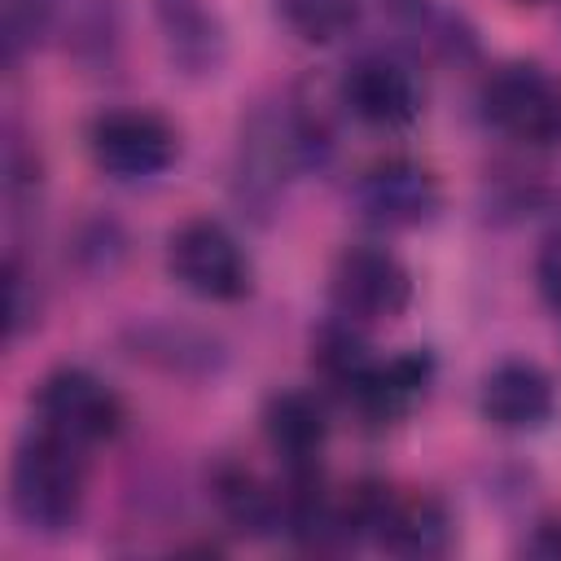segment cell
Returning a JSON list of instances; mask_svg holds the SVG:
<instances>
[{
    "instance_id": "obj_12",
    "label": "cell",
    "mask_w": 561,
    "mask_h": 561,
    "mask_svg": "<svg viewBox=\"0 0 561 561\" xmlns=\"http://www.w3.org/2000/svg\"><path fill=\"white\" fill-rule=\"evenodd\" d=\"M430 377H434V359L425 351H408V355H394V359H373L368 373L351 386L346 403L368 425H394L425 399Z\"/></svg>"
},
{
    "instance_id": "obj_15",
    "label": "cell",
    "mask_w": 561,
    "mask_h": 561,
    "mask_svg": "<svg viewBox=\"0 0 561 561\" xmlns=\"http://www.w3.org/2000/svg\"><path fill=\"white\" fill-rule=\"evenodd\" d=\"M215 500L224 517L245 535H267L272 526H285V495H276L259 473L241 465L215 473Z\"/></svg>"
},
{
    "instance_id": "obj_5",
    "label": "cell",
    "mask_w": 561,
    "mask_h": 561,
    "mask_svg": "<svg viewBox=\"0 0 561 561\" xmlns=\"http://www.w3.org/2000/svg\"><path fill=\"white\" fill-rule=\"evenodd\" d=\"M35 412H39L44 430H53L70 443H83V447L114 438L127 421L118 390L79 364H61L35 386Z\"/></svg>"
},
{
    "instance_id": "obj_4",
    "label": "cell",
    "mask_w": 561,
    "mask_h": 561,
    "mask_svg": "<svg viewBox=\"0 0 561 561\" xmlns=\"http://www.w3.org/2000/svg\"><path fill=\"white\" fill-rule=\"evenodd\" d=\"M311 153L302 145V131L294 123V110H254L241 123V140H237V171H232V193L241 206L250 210H267L285 180L307 167Z\"/></svg>"
},
{
    "instance_id": "obj_3",
    "label": "cell",
    "mask_w": 561,
    "mask_h": 561,
    "mask_svg": "<svg viewBox=\"0 0 561 561\" xmlns=\"http://www.w3.org/2000/svg\"><path fill=\"white\" fill-rule=\"evenodd\" d=\"M167 267L188 294L206 302H237L250 294V280H254L245 245L232 237L228 224L210 215L184 219L167 237Z\"/></svg>"
},
{
    "instance_id": "obj_16",
    "label": "cell",
    "mask_w": 561,
    "mask_h": 561,
    "mask_svg": "<svg viewBox=\"0 0 561 561\" xmlns=\"http://www.w3.org/2000/svg\"><path fill=\"white\" fill-rule=\"evenodd\" d=\"M311 364H316V373L346 399L351 394V386L368 373V364H373V355H368V346L351 333V324L346 320H337V324H329V329H320V337L311 342Z\"/></svg>"
},
{
    "instance_id": "obj_17",
    "label": "cell",
    "mask_w": 561,
    "mask_h": 561,
    "mask_svg": "<svg viewBox=\"0 0 561 561\" xmlns=\"http://www.w3.org/2000/svg\"><path fill=\"white\" fill-rule=\"evenodd\" d=\"M364 0H276L280 22L307 44H333L359 22Z\"/></svg>"
},
{
    "instance_id": "obj_19",
    "label": "cell",
    "mask_w": 561,
    "mask_h": 561,
    "mask_svg": "<svg viewBox=\"0 0 561 561\" xmlns=\"http://www.w3.org/2000/svg\"><path fill=\"white\" fill-rule=\"evenodd\" d=\"M4 280H9V342H18L39 320V298H35V280H31V272L22 267L18 254H9Z\"/></svg>"
},
{
    "instance_id": "obj_1",
    "label": "cell",
    "mask_w": 561,
    "mask_h": 561,
    "mask_svg": "<svg viewBox=\"0 0 561 561\" xmlns=\"http://www.w3.org/2000/svg\"><path fill=\"white\" fill-rule=\"evenodd\" d=\"M88 495L83 443H70L53 430H31L13 447L9 465V504L26 530L61 535L79 522Z\"/></svg>"
},
{
    "instance_id": "obj_7",
    "label": "cell",
    "mask_w": 561,
    "mask_h": 561,
    "mask_svg": "<svg viewBox=\"0 0 561 561\" xmlns=\"http://www.w3.org/2000/svg\"><path fill=\"white\" fill-rule=\"evenodd\" d=\"M329 298L346 324L399 320L412 302V276L386 245H351L333 263Z\"/></svg>"
},
{
    "instance_id": "obj_13",
    "label": "cell",
    "mask_w": 561,
    "mask_h": 561,
    "mask_svg": "<svg viewBox=\"0 0 561 561\" xmlns=\"http://www.w3.org/2000/svg\"><path fill=\"white\" fill-rule=\"evenodd\" d=\"M263 434H267V447L280 456L285 473H311V469H320L329 421H324V408L316 394L276 390L263 403Z\"/></svg>"
},
{
    "instance_id": "obj_9",
    "label": "cell",
    "mask_w": 561,
    "mask_h": 561,
    "mask_svg": "<svg viewBox=\"0 0 561 561\" xmlns=\"http://www.w3.org/2000/svg\"><path fill=\"white\" fill-rule=\"evenodd\" d=\"M355 206L377 228H421L438 215V180L412 158H381L359 171Z\"/></svg>"
},
{
    "instance_id": "obj_11",
    "label": "cell",
    "mask_w": 561,
    "mask_h": 561,
    "mask_svg": "<svg viewBox=\"0 0 561 561\" xmlns=\"http://www.w3.org/2000/svg\"><path fill=\"white\" fill-rule=\"evenodd\" d=\"M478 408L495 430H539L557 412V390L539 364L504 359L482 377Z\"/></svg>"
},
{
    "instance_id": "obj_20",
    "label": "cell",
    "mask_w": 561,
    "mask_h": 561,
    "mask_svg": "<svg viewBox=\"0 0 561 561\" xmlns=\"http://www.w3.org/2000/svg\"><path fill=\"white\" fill-rule=\"evenodd\" d=\"M535 285H539V294L561 311V228L539 245V259H535Z\"/></svg>"
},
{
    "instance_id": "obj_14",
    "label": "cell",
    "mask_w": 561,
    "mask_h": 561,
    "mask_svg": "<svg viewBox=\"0 0 561 561\" xmlns=\"http://www.w3.org/2000/svg\"><path fill=\"white\" fill-rule=\"evenodd\" d=\"M381 4L416 53H430V57H443V61L473 57L478 44H473L469 22L451 9H443L438 0H381Z\"/></svg>"
},
{
    "instance_id": "obj_6",
    "label": "cell",
    "mask_w": 561,
    "mask_h": 561,
    "mask_svg": "<svg viewBox=\"0 0 561 561\" xmlns=\"http://www.w3.org/2000/svg\"><path fill=\"white\" fill-rule=\"evenodd\" d=\"M88 153L110 180L131 184L162 175L180 153V136L153 110H105L88 127Z\"/></svg>"
},
{
    "instance_id": "obj_10",
    "label": "cell",
    "mask_w": 561,
    "mask_h": 561,
    "mask_svg": "<svg viewBox=\"0 0 561 561\" xmlns=\"http://www.w3.org/2000/svg\"><path fill=\"white\" fill-rule=\"evenodd\" d=\"M153 18L162 31L167 61L188 75L206 79L228 57V26L210 0H153Z\"/></svg>"
},
{
    "instance_id": "obj_21",
    "label": "cell",
    "mask_w": 561,
    "mask_h": 561,
    "mask_svg": "<svg viewBox=\"0 0 561 561\" xmlns=\"http://www.w3.org/2000/svg\"><path fill=\"white\" fill-rule=\"evenodd\" d=\"M526 557H543V561H561V522H539L535 535L522 543Z\"/></svg>"
},
{
    "instance_id": "obj_8",
    "label": "cell",
    "mask_w": 561,
    "mask_h": 561,
    "mask_svg": "<svg viewBox=\"0 0 561 561\" xmlns=\"http://www.w3.org/2000/svg\"><path fill=\"white\" fill-rule=\"evenodd\" d=\"M337 101L351 118L394 131L421 114V83H416L412 66L399 61L394 53H364L346 66V75L337 83Z\"/></svg>"
},
{
    "instance_id": "obj_2",
    "label": "cell",
    "mask_w": 561,
    "mask_h": 561,
    "mask_svg": "<svg viewBox=\"0 0 561 561\" xmlns=\"http://www.w3.org/2000/svg\"><path fill=\"white\" fill-rule=\"evenodd\" d=\"M482 114L517 145H561V79L539 61H504L482 83Z\"/></svg>"
},
{
    "instance_id": "obj_18",
    "label": "cell",
    "mask_w": 561,
    "mask_h": 561,
    "mask_svg": "<svg viewBox=\"0 0 561 561\" xmlns=\"http://www.w3.org/2000/svg\"><path fill=\"white\" fill-rule=\"evenodd\" d=\"M57 31V0H0V44L4 61L18 66Z\"/></svg>"
}]
</instances>
